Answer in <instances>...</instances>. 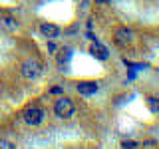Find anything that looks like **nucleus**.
Wrapping results in <instances>:
<instances>
[{"label": "nucleus", "mask_w": 159, "mask_h": 149, "mask_svg": "<svg viewBox=\"0 0 159 149\" xmlns=\"http://www.w3.org/2000/svg\"><path fill=\"white\" fill-rule=\"evenodd\" d=\"M54 113L60 117V119H68L72 117L74 113H76V106H74V102L70 97H60L56 103H54Z\"/></svg>", "instance_id": "f257e3e1"}, {"label": "nucleus", "mask_w": 159, "mask_h": 149, "mask_svg": "<svg viewBox=\"0 0 159 149\" xmlns=\"http://www.w3.org/2000/svg\"><path fill=\"white\" fill-rule=\"evenodd\" d=\"M42 62L36 58H28L26 62L22 64V76L26 79H38L40 76H42Z\"/></svg>", "instance_id": "f03ea898"}, {"label": "nucleus", "mask_w": 159, "mask_h": 149, "mask_svg": "<svg viewBox=\"0 0 159 149\" xmlns=\"http://www.w3.org/2000/svg\"><path fill=\"white\" fill-rule=\"evenodd\" d=\"M89 54H92V56L96 58V60H102V62L109 58V50H107L106 46H102L99 42H96V40H93L92 48H89Z\"/></svg>", "instance_id": "39448f33"}, {"label": "nucleus", "mask_w": 159, "mask_h": 149, "mask_svg": "<svg viewBox=\"0 0 159 149\" xmlns=\"http://www.w3.org/2000/svg\"><path fill=\"white\" fill-rule=\"evenodd\" d=\"M147 107H149V111H151V113H159V97L149 96L147 97Z\"/></svg>", "instance_id": "1a4fd4ad"}, {"label": "nucleus", "mask_w": 159, "mask_h": 149, "mask_svg": "<svg viewBox=\"0 0 159 149\" xmlns=\"http://www.w3.org/2000/svg\"><path fill=\"white\" fill-rule=\"evenodd\" d=\"M0 22H2V26H4V28H8V30H16V26H18V22H16L14 18H10V16L0 18Z\"/></svg>", "instance_id": "9d476101"}, {"label": "nucleus", "mask_w": 159, "mask_h": 149, "mask_svg": "<svg viewBox=\"0 0 159 149\" xmlns=\"http://www.w3.org/2000/svg\"><path fill=\"white\" fill-rule=\"evenodd\" d=\"M48 50H50V52H52V54L56 52V46H54V42H50V44H48Z\"/></svg>", "instance_id": "4468645a"}, {"label": "nucleus", "mask_w": 159, "mask_h": 149, "mask_svg": "<svg viewBox=\"0 0 159 149\" xmlns=\"http://www.w3.org/2000/svg\"><path fill=\"white\" fill-rule=\"evenodd\" d=\"M143 147H147V149L155 147V141H153V139H147V141H143Z\"/></svg>", "instance_id": "ddd939ff"}, {"label": "nucleus", "mask_w": 159, "mask_h": 149, "mask_svg": "<svg viewBox=\"0 0 159 149\" xmlns=\"http://www.w3.org/2000/svg\"><path fill=\"white\" fill-rule=\"evenodd\" d=\"M0 149H14V145L10 141H0Z\"/></svg>", "instance_id": "f8f14e48"}, {"label": "nucleus", "mask_w": 159, "mask_h": 149, "mask_svg": "<svg viewBox=\"0 0 159 149\" xmlns=\"http://www.w3.org/2000/svg\"><path fill=\"white\" fill-rule=\"evenodd\" d=\"M44 115H46V111H44L42 107H38V106L26 107L22 111V119L28 123V125H40V123L44 121Z\"/></svg>", "instance_id": "7ed1b4c3"}, {"label": "nucleus", "mask_w": 159, "mask_h": 149, "mask_svg": "<svg viewBox=\"0 0 159 149\" xmlns=\"http://www.w3.org/2000/svg\"><path fill=\"white\" fill-rule=\"evenodd\" d=\"M93 2H96V4H107L109 0H93Z\"/></svg>", "instance_id": "2eb2a0df"}, {"label": "nucleus", "mask_w": 159, "mask_h": 149, "mask_svg": "<svg viewBox=\"0 0 159 149\" xmlns=\"http://www.w3.org/2000/svg\"><path fill=\"white\" fill-rule=\"evenodd\" d=\"M40 32H42L46 38H50V40L58 38L60 34H62V32H60V28L56 26V24H48V22H44L42 26H40Z\"/></svg>", "instance_id": "423d86ee"}, {"label": "nucleus", "mask_w": 159, "mask_h": 149, "mask_svg": "<svg viewBox=\"0 0 159 149\" xmlns=\"http://www.w3.org/2000/svg\"><path fill=\"white\" fill-rule=\"evenodd\" d=\"M78 92L82 96H92V93L98 92V84L96 82H80L78 84Z\"/></svg>", "instance_id": "0eeeda50"}, {"label": "nucleus", "mask_w": 159, "mask_h": 149, "mask_svg": "<svg viewBox=\"0 0 159 149\" xmlns=\"http://www.w3.org/2000/svg\"><path fill=\"white\" fill-rule=\"evenodd\" d=\"M70 58H72V48H64V52H62V54L58 56V64H60V68L68 66Z\"/></svg>", "instance_id": "6e6552de"}, {"label": "nucleus", "mask_w": 159, "mask_h": 149, "mask_svg": "<svg viewBox=\"0 0 159 149\" xmlns=\"http://www.w3.org/2000/svg\"><path fill=\"white\" fill-rule=\"evenodd\" d=\"M113 40H116L117 46H127V44L133 42V32L127 28H119L116 34H113Z\"/></svg>", "instance_id": "20e7f679"}, {"label": "nucleus", "mask_w": 159, "mask_h": 149, "mask_svg": "<svg viewBox=\"0 0 159 149\" xmlns=\"http://www.w3.org/2000/svg\"><path fill=\"white\" fill-rule=\"evenodd\" d=\"M121 147H123V149H137V147H139V143L129 139V141H121Z\"/></svg>", "instance_id": "9b49d317"}]
</instances>
